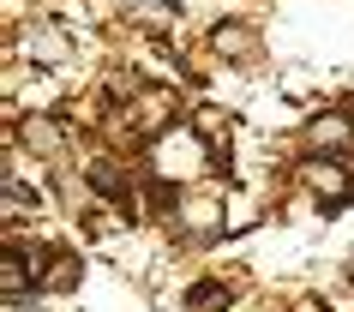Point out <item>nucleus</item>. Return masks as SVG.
<instances>
[{
  "instance_id": "obj_1",
  "label": "nucleus",
  "mask_w": 354,
  "mask_h": 312,
  "mask_svg": "<svg viewBox=\"0 0 354 312\" xmlns=\"http://www.w3.org/2000/svg\"><path fill=\"white\" fill-rule=\"evenodd\" d=\"M306 145H313V150H324V156H342V150L354 145V120H348L342 109L318 114L313 127H306Z\"/></svg>"
},
{
  "instance_id": "obj_2",
  "label": "nucleus",
  "mask_w": 354,
  "mask_h": 312,
  "mask_svg": "<svg viewBox=\"0 0 354 312\" xmlns=\"http://www.w3.org/2000/svg\"><path fill=\"white\" fill-rule=\"evenodd\" d=\"M306 186L324 199V210H342L348 192H354V181L342 174V163H313V168H306Z\"/></svg>"
},
{
  "instance_id": "obj_3",
  "label": "nucleus",
  "mask_w": 354,
  "mask_h": 312,
  "mask_svg": "<svg viewBox=\"0 0 354 312\" xmlns=\"http://www.w3.org/2000/svg\"><path fill=\"white\" fill-rule=\"evenodd\" d=\"M24 288H37V270L24 264L19 246H6V258H0V294H6V300H19Z\"/></svg>"
},
{
  "instance_id": "obj_4",
  "label": "nucleus",
  "mask_w": 354,
  "mask_h": 312,
  "mask_svg": "<svg viewBox=\"0 0 354 312\" xmlns=\"http://www.w3.org/2000/svg\"><path fill=\"white\" fill-rule=\"evenodd\" d=\"M210 42H216V55H228V60H252V48H259V37H252L246 24H216Z\"/></svg>"
},
{
  "instance_id": "obj_5",
  "label": "nucleus",
  "mask_w": 354,
  "mask_h": 312,
  "mask_svg": "<svg viewBox=\"0 0 354 312\" xmlns=\"http://www.w3.org/2000/svg\"><path fill=\"white\" fill-rule=\"evenodd\" d=\"M91 186H96V192H109V199H127V174H120V163H109V156H96V163H91Z\"/></svg>"
},
{
  "instance_id": "obj_6",
  "label": "nucleus",
  "mask_w": 354,
  "mask_h": 312,
  "mask_svg": "<svg viewBox=\"0 0 354 312\" xmlns=\"http://www.w3.org/2000/svg\"><path fill=\"white\" fill-rule=\"evenodd\" d=\"M228 306V288L223 282H198V288L187 294V312H223Z\"/></svg>"
},
{
  "instance_id": "obj_7",
  "label": "nucleus",
  "mask_w": 354,
  "mask_h": 312,
  "mask_svg": "<svg viewBox=\"0 0 354 312\" xmlns=\"http://www.w3.org/2000/svg\"><path fill=\"white\" fill-rule=\"evenodd\" d=\"M127 12H138L145 24H168V19H180V6L174 0H120Z\"/></svg>"
},
{
  "instance_id": "obj_8",
  "label": "nucleus",
  "mask_w": 354,
  "mask_h": 312,
  "mask_svg": "<svg viewBox=\"0 0 354 312\" xmlns=\"http://www.w3.org/2000/svg\"><path fill=\"white\" fill-rule=\"evenodd\" d=\"M24 55H42V60H66V37H55V30H37V37H24Z\"/></svg>"
},
{
  "instance_id": "obj_9",
  "label": "nucleus",
  "mask_w": 354,
  "mask_h": 312,
  "mask_svg": "<svg viewBox=\"0 0 354 312\" xmlns=\"http://www.w3.org/2000/svg\"><path fill=\"white\" fill-rule=\"evenodd\" d=\"M78 282V253H60L55 270H42V288H73Z\"/></svg>"
},
{
  "instance_id": "obj_10",
  "label": "nucleus",
  "mask_w": 354,
  "mask_h": 312,
  "mask_svg": "<svg viewBox=\"0 0 354 312\" xmlns=\"http://www.w3.org/2000/svg\"><path fill=\"white\" fill-rule=\"evenodd\" d=\"M24 145L30 150H60V127L55 120H24Z\"/></svg>"
},
{
  "instance_id": "obj_11",
  "label": "nucleus",
  "mask_w": 354,
  "mask_h": 312,
  "mask_svg": "<svg viewBox=\"0 0 354 312\" xmlns=\"http://www.w3.org/2000/svg\"><path fill=\"white\" fill-rule=\"evenodd\" d=\"M187 222H192V228H216V222H223V210H210L205 199H192V204H187Z\"/></svg>"
},
{
  "instance_id": "obj_12",
  "label": "nucleus",
  "mask_w": 354,
  "mask_h": 312,
  "mask_svg": "<svg viewBox=\"0 0 354 312\" xmlns=\"http://www.w3.org/2000/svg\"><path fill=\"white\" fill-rule=\"evenodd\" d=\"M6 204H12V210H24V204H37V192H24L19 181H6Z\"/></svg>"
},
{
  "instance_id": "obj_13",
  "label": "nucleus",
  "mask_w": 354,
  "mask_h": 312,
  "mask_svg": "<svg viewBox=\"0 0 354 312\" xmlns=\"http://www.w3.org/2000/svg\"><path fill=\"white\" fill-rule=\"evenodd\" d=\"M348 276H354V258H348Z\"/></svg>"
}]
</instances>
